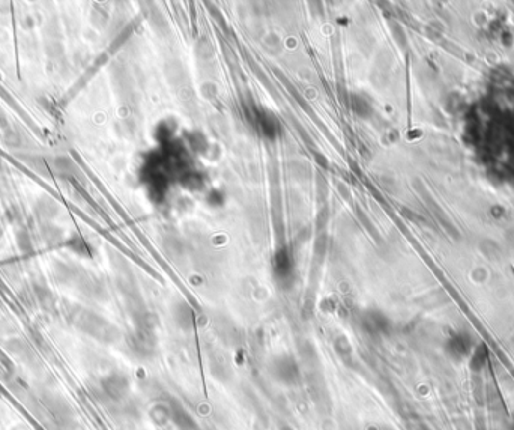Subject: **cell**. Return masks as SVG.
I'll use <instances>...</instances> for the list:
<instances>
[{
    "label": "cell",
    "instance_id": "cell-2",
    "mask_svg": "<svg viewBox=\"0 0 514 430\" xmlns=\"http://www.w3.org/2000/svg\"><path fill=\"white\" fill-rule=\"evenodd\" d=\"M101 387L110 399L119 400L128 391V380L119 373H111L101 380Z\"/></svg>",
    "mask_w": 514,
    "mask_h": 430
},
{
    "label": "cell",
    "instance_id": "cell-1",
    "mask_svg": "<svg viewBox=\"0 0 514 430\" xmlns=\"http://www.w3.org/2000/svg\"><path fill=\"white\" fill-rule=\"evenodd\" d=\"M272 376L286 385L297 384L299 379V369L295 360L290 356H278L272 364Z\"/></svg>",
    "mask_w": 514,
    "mask_h": 430
}]
</instances>
